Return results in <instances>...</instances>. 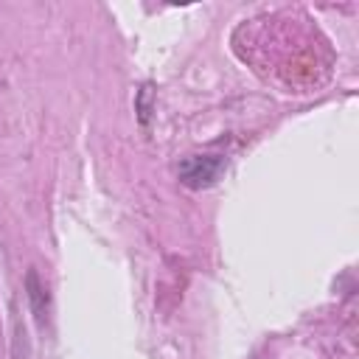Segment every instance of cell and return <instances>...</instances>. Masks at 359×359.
I'll return each instance as SVG.
<instances>
[{
    "label": "cell",
    "instance_id": "6da1fadb",
    "mask_svg": "<svg viewBox=\"0 0 359 359\" xmlns=\"http://www.w3.org/2000/svg\"><path fill=\"white\" fill-rule=\"evenodd\" d=\"M224 171V157L219 154H194L180 165V180L188 188H208Z\"/></svg>",
    "mask_w": 359,
    "mask_h": 359
}]
</instances>
